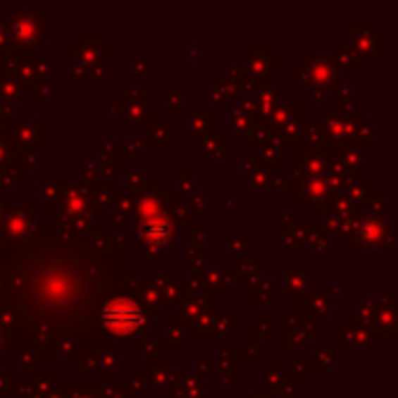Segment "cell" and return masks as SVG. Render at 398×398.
<instances>
[{
	"label": "cell",
	"mask_w": 398,
	"mask_h": 398,
	"mask_svg": "<svg viewBox=\"0 0 398 398\" xmlns=\"http://www.w3.org/2000/svg\"><path fill=\"white\" fill-rule=\"evenodd\" d=\"M168 231H170V226H168V221L163 217H156V219H149L147 226H144V233L149 235V240H166L168 238Z\"/></svg>",
	"instance_id": "cell-2"
},
{
	"label": "cell",
	"mask_w": 398,
	"mask_h": 398,
	"mask_svg": "<svg viewBox=\"0 0 398 398\" xmlns=\"http://www.w3.org/2000/svg\"><path fill=\"white\" fill-rule=\"evenodd\" d=\"M103 321L105 326L110 328L112 333L117 335H131L142 321V312L137 305H133L131 301H112L107 308L103 310Z\"/></svg>",
	"instance_id": "cell-1"
}]
</instances>
